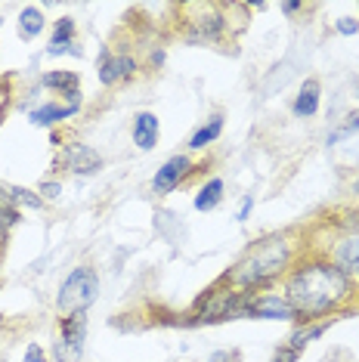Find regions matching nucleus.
I'll return each instance as SVG.
<instances>
[{
  "mask_svg": "<svg viewBox=\"0 0 359 362\" xmlns=\"http://www.w3.org/2000/svg\"><path fill=\"white\" fill-rule=\"evenodd\" d=\"M347 291H350V282L338 267L313 263V267H304L291 276L288 303L295 307V313L319 316V313H329L331 307H338L347 298Z\"/></svg>",
  "mask_w": 359,
  "mask_h": 362,
  "instance_id": "f257e3e1",
  "label": "nucleus"
},
{
  "mask_svg": "<svg viewBox=\"0 0 359 362\" xmlns=\"http://www.w3.org/2000/svg\"><path fill=\"white\" fill-rule=\"evenodd\" d=\"M288 263V245L285 238H264L251 248L245 257L235 263V269L230 273V282L239 288H257L266 279L279 276Z\"/></svg>",
  "mask_w": 359,
  "mask_h": 362,
  "instance_id": "f03ea898",
  "label": "nucleus"
},
{
  "mask_svg": "<svg viewBox=\"0 0 359 362\" xmlns=\"http://www.w3.org/2000/svg\"><path fill=\"white\" fill-rule=\"evenodd\" d=\"M96 288H100V282H96V273L90 267H81V269H75V273L62 282L56 307H59V313H69V316H71V313H84L90 303H93V298H96Z\"/></svg>",
  "mask_w": 359,
  "mask_h": 362,
  "instance_id": "7ed1b4c3",
  "label": "nucleus"
},
{
  "mask_svg": "<svg viewBox=\"0 0 359 362\" xmlns=\"http://www.w3.org/2000/svg\"><path fill=\"white\" fill-rule=\"evenodd\" d=\"M84 337H87V316L84 313H71L62 319V334L56 341V359L59 362H78L84 353Z\"/></svg>",
  "mask_w": 359,
  "mask_h": 362,
  "instance_id": "20e7f679",
  "label": "nucleus"
},
{
  "mask_svg": "<svg viewBox=\"0 0 359 362\" xmlns=\"http://www.w3.org/2000/svg\"><path fill=\"white\" fill-rule=\"evenodd\" d=\"M186 174H189V158H186V155H174V158H167L165 164H161V170L155 174L152 189H155L158 195H167L170 189H174Z\"/></svg>",
  "mask_w": 359,
  "mask_h": 362,
  "instance_id": "39448f33",
  "label": "nucleus"
},
{
  "mask_svg": "<svg viewBox=\"0 0 359 362\" xmlns=\"http://www.w3.org/2000/svg\"><path fill=\"white\" fill-rule=\"evenodd\" d=\"M65 168H69L71 174H96V170L102 168V155L84 143L69 146V149H65Z\"/></svg>",
  "mask_w": 359,
  "mask_h": 362,
  "instance_id": "423d86ee",
  "label": "nucleus"
},
{
  "mask_svg": "<svg viewBox=\"0 0 359 362\" xmlns=\"http://www.w3.org/2000/svg\"><path fill=\"white\" fill-rule=\"evenodd\" d=\"M239 307V294L233 291H214L201 310V322H220V319H230V313Z\"/></svg>",
  "mask_w": 359,
  "mask_h": 362,
  "instance_id": "0eeeda50",
  "label": "nucleus"
},
{
  "mask_svg": "<svg viewBox=\"0 0 359 362\" xmlns=\"http://www.w3.org/2000/svg\"><path fill=\"white\" fill-rule=\"evenodd\" d=\"M248 316H257V319H295L298 313H295V307H291L288 300L276 298V294H266L264 300L251 303V307H248Z\"/></svg>",
  "mask_w": 359,
  "mask_h": 362,
  "instance_id": "6e6552de",
  "label": "nucleus"
},
{
  "mask_svg": "<svg viewBox=\"0 0 359 362\" xmlns=\"http://www.w3.org/2000/svg\"><path fill=\"white\" fill-rule=\"evenodd\" d=\"M136 71V62L130 56H102V65H100V81L102 84H118V81L130 78Z\"/></svg>",
  "mask_w": 359,
  "mask_h": 362,
  "instance_id": "1a4fd4ad",
  "label": "nucleus"
},
{
  "mask_svg": "<svg viewBox=\"0 0 359 362\" xmlns=\"http://www.w3.org/2000/svg\"><path fill=\"white\" fill-rule=\"evenodd\" d=\"M134 143L140 149H155L158 143V118L152 112H140L134 121Z\"/></svg>",
  "mask_w": 359,
  "mask_h": 362,
  "instance_id": "9d476101",
  "label": "nucleus"
},
{
  "mask_svg": "<svg viewBox=\"0 0 359 362\" xmlns=\"http://www.w3.org/2000/svg\"><path fill=\"white\" fill-rule=\"evenodd\" d=\"M71 35H75V19H59V25H56L53 31V40H50V47H47V53L50 56H59V53H71V56H81V50H75L71 47Z\"/></svg>",
  "mask_w": 359,
  "mask_h": 362,
  "instance_id": "9b49d317",
  "label": "nucleus"
},
{
  "mask_svg": "<svg viewBox=\"0 0 359 362\" xmlns=\"http://www.w3.org/2000/svg\"><path fill=\"white\" fill-rule=\"evenodd\" d=\"M338 269L341 273H353L359 276V233L344 238V242L338 245Z\"/></svg>",
  "mask_w": 359,
  "mask_h": 362,
  "instance_id": "f8f14e48",
  "label": "nucleus"
},
{
  "mask_svg": "<svg viewBox=\"0 0 359 362\" xmlns=\"http://www.w3.org/2000/svg\"><path fill=\"white\" fill-rule=\"evenodd\" d=\"M319 109V81H304L298 100H295V115L298 118H310Z\"/></svg>",
  "mask_w": 359,
  "mask_h": 362,
  "instance_id": "ddd939ff",
  "label": "nucleus"
},
{
  "mask_svg": "<svg viewBox=\"0 0 359 362\" xmlns=\"http://www.w3.org/2000/svg\"><path fill=\"white\" fill-rule=\"evenodd\" d=\"M75 112H78V103H71V105H44V109L31 112V121L40 124V127H50V124H56V121H62V118H71Z\"/></svg>",
  "mask_w": 359,
  "mask_h": 362,
  "instance_id": "4468645a",
  "label": "nucleus"
},
{
  "mask_svg": "<svg viewBox=\"0 0 359 362\" xmlns=\"http://www.w3.org/2000/svg\"><path fill=\"white\" fill-rule=\"evenodd\" d=\"M223 28V19L217 13H208L205 19H195L192 22V40H214Z\"/></svg>",
  "mask_w": 359,
  "mask_h": 362,
  "instance_id": "2eb2a0df",
  "label": "nucleus"
},
{
  "mask_svg": "<svg viewBox=\"0 0 359 362\" xmlns=\"http://www.w3.org/2000/svg\"><path fill=\"white\" fill-rule=\"evenodd\" d=\"M44 84L53 90H62V93H69V96H78L81 81L75 71H50V75H44Z\"/></svg>",
  "mask_w": 359,
  "mask_h": 362,
  "instance_id": "dca6fc26",
  "label": "nucleus"
},
{
  "mask_svg": "<svg viewBox=\"0 0 359 362\" xmlns=\"http://www.w3.org/2000/svg\"><path fill=\"white\" fill-rule=\"evenodd\" d=\"M40 31H44V16H40V10H35V6H25L19 16V35L22 37H37Z\"/></svg>",
  "mask_w": 359,
  "mask_h": 362,
  "instance_id": "f3484780",
  "label": "nucleus"
},
{
  "mask_svg": "<svg viewBox=\"0 0 359 362\" xmlns=\"http://www.w3.org/2000/svg\"><path fill=\"white\" fill-rule=\"evenodd\" d=\"M220 130H223V118H220V115H214V118L208 121L205 127H199L195 130V136H192V149H205L208 143H214V139L220 136Z\"/></svg>",
  "mask_w": 359,
  "mask_h": 362,
  "instance_id": "a211bd4d",
  "label": "nucleus"
},
{
  "mask_svg": "<svg viewBox=\"0 0 359 362\" xmlns=\"http://www.w3.org/2000/svg\"><path fill=\"white\" fill-rule=\"evenodd\" d=\"M220 195H223V180H211V183L199 192V199H195V208H199V211H211V208H217Z\"/></svg>",
  "mask_w": 359,
  "mask_h": 362,
  "instance_id": "6ab92c4d",
  "label": "nucleus"
},
{
  "mask_svg": "<svg viewBox=\"0 0 359 362\" xmlns=\"http://www.w3.org/2000/svg\"><path fill=\"white\" fill-rule=\"evenodd\" d=\"M13 199L19 202V204H28V208H40V204H44L35 192H28V189H19V186H13Z\"/></svg>",
  "mask_w": 359,
  "mask_h": 362,
  "instance_id": "aec40b11",
  "label": "nucleus"
},
{
  "mask_svg": "<svg viewBox=\"0 0 359 362\" xmlns=\"http://www.w3.org/2000/svg\"><path fill=\"white\" fill-rule=\"evenodd\" d=\"M19 223V211L13 204H0V226H16Z\"/></svg>",
  "mask_w": 359,
  "mask_h": 362,
  "instance_id": "412c9836",
  "label": "nucleus"
},
{
  "mask_svg": "<svg viewBox=\"0 0 359 362\" xmlns=\"http://www.w3.org/2000/svg\"><path fill=\"white\" fill-rule=\"evenodd\" d=\"M295 359H298V350H295V347H282V350L273 356V362H295Z\"/></svg>",
  "mask_w": 359,
  "mask_h": 362,
  "instance_id": "4be33fe9",
  "label": "nucleus"
},
{
  "mask_svg": "<svg viewBox=\"0 0 359 362\" xmlns=\"http://www.w3.org/2000/svg\"><path fill=\"white\" fill-rule=\"evenodd\" d=\"M25 362H47L44 359V350H40L37 344H31V347L25 350Z\"/></svg>",
  "mask_w": 359,
  "mask_h": 362,
  "instance_id": "5701e85b",
  "label": "nucleus"
},
{
  "mask_svg": "<svg viewBox=\"0 0 359 362\" xmlns=\"http://www.w3.org/2000/svg\"><path fill=\"white\" fill-rule=\"evenodd\" d=\"M338 31H341V35H356L359 25L353 19H338Z\"/></svg>",
  "mask_w": 359,
  "mask_h": 362,
  "instance_id": "b1692460",
  "label": "nucleus"
},
{
  "mask_svg": "<svg viewBox=\"0 0 359 362\" xmlns=\"http://www.w3.org/2000/svg\"><path fill=\"white\" fill-rule=\"evenodd\" d=\"M0 204H16V199H13V186H4V183H0Z\"/></svg>",
  "mask_w": 359,
  "mask_h": 362,
  "instance_id": "393cba45",
  "label": "nucleus"
},
{
  "mask_svg": "<svg viewBox=\"0 0 359 362\" xmlns=\"http://www.w3.org/2000/svg\"><path fill=\"white\" fill-rule=\"evenodd\" d=\"M40 192H44L47 199H59V183H44L40 186Z\"/></svg>",
  "mask_w": 359,
  "mask_h": 362,
  "instance_id": "a878e982",
  "label": "nucleus"
},
{
  "mask_svg": "<svg viewBox=\"0 0 359 362\" xmlns=\"http://www.w3.org/2000/svg\"><path fill=\"white\" fill-rule=\"evenodd\" d=\"M251 204H254V199H251V195H248V199H245V204H242V214H239V220H245V217H248Z\"/></svg>",
  "mask_w": 359,
  "mask_h": 362,
  "instance_id": "bb28decb",
  "label": "nucleus"
},
{
  "mask_svg": "<svg viewBox=\"0 0 359 362\" xmlns=\"http://www.w3.org/2000/svg\"><path fill=\"white\" fill-rule=\"evenodd\" d=\"M4 109H6V90L0 87V115H4Z\"/></svg>",
  "mask_w": 359,
  "mask_h": 362,
  "instance_id": "cd10ccee",
  "label": "nucleus"
},
{
  "mask_svg": "<svg viewBox=\"0 0 359 362\" xmlns=\"http://www.w3.org/2000/svg\"><path fill=\"white\" fill-rule=\"evenodd\" d=\"M282 10H285V13H298V10H300V4H285Z\"/></svg>",
  "mask_w": 359,
  "mask_h": 362,
  "instance_id": "c85d7f7f",
  "label": "nucleus"
},
{
  "mask_svg": "<svg viewBox=\"0 0 359 362\" xmlns=\"http://www.w3.org/2000/svg\"><path fill=\"white\" fill-rule=\"evenodd\" d=\"M356 192H359V183H356Z\"/></svg>",
  "mask_w": 359,
  "mask_h": 362,
  "instance_id": "c756f323",
  "label": "nucleus"
}]
</instances>
